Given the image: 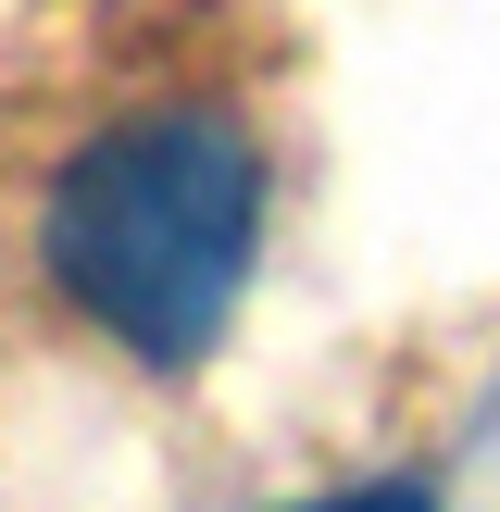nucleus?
I'll use <instances>...</instances> for the list:
<instances>
[{
    "label": "nucleus",
    "mask_w": 500,
    "mask_h": 512,
    "mask_svg": "<svg viewBox=\"0 0 500 512\" xmlns=\"http://www.w3.org/2000/svg\"><path fill=\"white\" fill-rule=\"evenodd\" d=\"M50 288L138 363H200L263 250V163L225 113H138L50 175Z\"/></svg>",
    "instance_id": "f257e3e1"
},
{
    "label": "nucleus",
    "mask_w": 500,
    "mask_h": 512,
    "mask_svg": "<svg viewBox=\"0 0 500 512\" xmlns=\"http://www.w3.org/2000/svg\"><path fill=\"white\" fill-rule=\"evenodd\" d=\"M288 512H438L425 475H375V488H325V500H288Z\"/></svg>",
    "instance_id": "f03ea898"
}]
</instances>
